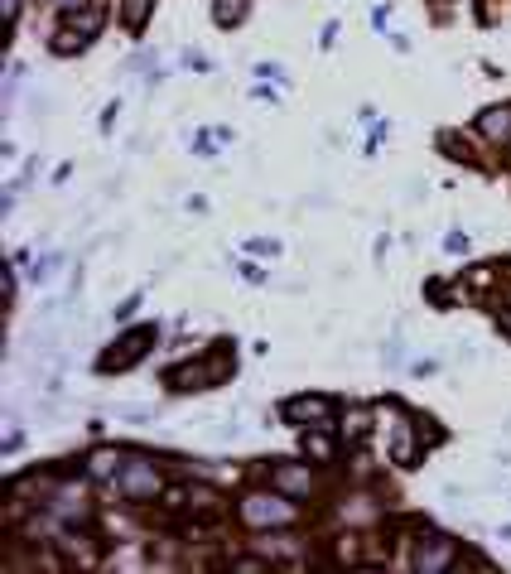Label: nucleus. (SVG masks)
<instances>
[{
	"mask_svg": "<svg viewBox=\"0 0 511 574\" xmlns=\"http://www.w3.org/2000/svg\"><path fill=\"white\" fill-rule=\"evenodd\" d=\"M454 565H458V541H454V536L430 531V536H420V541H415V570L439 574V570H454Z\"/></svg>",
	"mask_w": 511,
	"mask_h": 574,
	"instance_id": "7ed1b4c3",
	"label": "nucleus"
},
{
	"mask_svg": "<svg viewBox=\"0 0 511 574\" xmlns=\"http://www.w3.org/2000/svg\"><path fill=\"white\" fill-rule=\"evenodd\" d=\"M478 131H483L487 140H511V107H492V111H483Z\"/></svg>",
	"mask_w": 511,
	"mask_h": 574,
	"instance_id": "1a4fd4ad",
	"label": "nucleus"
},
{
	"mask_svg": "<svg viewBox=\"0 0 511 574\" xmlns=\"http://www.w3.org/2000/svg\"><path fill=\"white\" fill-rule=\"evenodd\" d=\"M150 343H155V328H135V333H126V338H116V343H111V353L102 357V372H126L131 362L145 357Z\"/></svg>",
	"mask_w": 511,
	"mask_h": 574,
	"instance_id": "39448f33",
	"label": "nucleus"
},
{
	"mask_svg": "<svg viewBox=\"0 0 511 574\" xmlns=\"http://www.w3.org/2000/svg\"><path fill=\"white\" fill-rule=\"evenodd\" d=\"M227 372H232V357H227V343H217L213 357H203V362H184V367H169L164 382L174 386V391H208V386H217Z\"/></svg>",
	"mask_w": 511,
	"mask_h": 574,
	"instance_id": "f257e3e1",
	"label": "nucleus"
},
{
	"mask_svg": "<svg viewBox=\"0 0 511 574\" xmlns=\"http://www.w3.org/2000/svg\"><path fill=\"white\" fill-rule=\"evenodd\" d=\"M121 468H126L121 449H92V454H87V473H92V478H121Z\"/></svg>",
	"mask_w": 511,
	"mask_h": 574,
	"instance_id": "6e6552de",
	"label": "nucleus"
},
{
	"mask_svg": "<svg viewBox=\"0 0 511 574\" xmlns=\"http://www.w3.org/2000/svg\"><path fill=\"white\" fill-rule=\"evenodd\" d=\"M68 25L78 29V34H97V29H102V10H97V5H87V10H73V15H68Z\"/></svg>",
	"mask_w": 511,
	"mask_h": 574,
	"instance_id": "f8f14e48",
	"label": "nucleus"
},
{
	"mask_svg": "<svg viewBox=\"0 0 511 574\" xmlns=\"http://www.w3.org/2000/svg\"><path fill=\"white\" fill-rule=\"evenodd\" d=\"M237 512H242V521L246 526H256V531H266V526H290V521L299 517L295 502H290L280 488L275 492H246Z\"/></svg>",
	"mask_w": 511,
	"mask_h": 574,
	"instance_id": "f03ea898",
	"label": "nucleus"
},
{
	"mask_svg": "<svg viewBox=\"0 0 511 574\" xmlns=\"http://www.w3.org/2000/svg\"><path fill=\"white\" fill-rule=\"evenodd\" d=\"M5 15L15 20V15H20V0H5Z\"/></svg>",
	"mask_w": 511,
	"mask_h": 574,
	"instance_id": "a211bd4d",
	"label": "nucleus"
},
{
	"mask_svg": "<svg viewBox=\"0 0 511 574\" xmlns=\"http://www.w3.org/2000/svg\"><path fill=\"white\" fill-rule=\"evenodd\" d=\"M63 10H78V5H97V0H58Z\"/></svg>",
	"mask_w": 511,
	"mask_h": 574,
	"instance_id": "f3484780",
	"label": "nucleus"
},
{
	"mask_svg": "<svg viewBox=\"0 0 511 574\" xmlns=\"http://www.w3.org/2000/svg\"><path fill=\"white\" fill-rule=\"evenodd\" d=\"M270 483H275L280 492L309 497V492H314V473H309V468H299V464H280L275 473H270Z\"/></svg>",
	"mask_w": 511,
	"mask_h": 574,
	"instance_id": "0eeeda50",
	"label": "nucleus"
},
{
	"mask_svg": "<svg viewBox=\"0 0 511 574\" xmlns=\"http://www.w3.org/2000/svg\"><path fill=\"white\" fill-rule=\"evenodd\" d=\"M497 328H502V333L511 338V309H497Z\"/></svg>",
	"mask_w": 511,
	"mask_h": 574,
	"instance_id": "dca6fc26",
	"label": "nucleus"
},
{
	"mask_svg": "<svg viewBox=\"0 0 511 574\" xmlns=\"http://www.w3.org/2000/svg\"><path fill=\"white\" fill-rule=\"evenodd\" d=\"M304 454H309L314 464H328V459H333V439L323 435V430H309V435H304Z\"/></svg>",
	"mask_w": 511,
	"mask_h": 574,
	"instance_id": "9d476101",
	"label": "nucleus"
},
{
	"mask_svg": "<svg viewBox=\"0 0 511 574\" xmlns=\"http://www.w3.org/2000/svg\"><path fill=\"white\" fill-rule=\"evenodd\" d=\"M242 15H246V0H217V10H213L217 25H237Z\"/></svg>",
	"mask_w": 511,
	"mask_h": 574,
	"instance_id": "ddd939ff",
	"label": "nucleus"
},
{
	"mask_svg": "<svg viewBox=\"0 0 511 574\" xmlns=\"http://www.w3.org/2000/svg\"><path fill=\"white\" fill-rule=\"evenodd\" d=\"M367 420H372L367 410H352V415H348V425H343V439H348V444H357V439L367 435Z\"/></svg>",
	"mask_w": 511,
	"mask_h": 574,
	"instance_id": "4468645a",
	"label": "nucleus"
},
{
	"mask_svg": "<svg viewBox=\"0 0 511 574\" xmlns=\"http://www.w3.org/2000/svg\"><path fill=\"white\" fill-rule=\"evenodd\" d=\"M280 415L290 420V425H309V430H328L333 425V401L328 396H290Z\"/></svg>",
	"mask_w": 511,
	"mask_h": 574,
	"instance_id": "20e7f679",
	"label": "nucleus"
},
{
	"mask_svg": "<svg viewBox=\"0 0 511 574\" xmlns=\"http://www.w3.org/2000/svg\"><path fill=\"white\" fill-rule=\"evenodd\" d=\"M82 49H87V34H78L73 25H63L54 34V54H82Z\"/></svg>",
	"mask_w": 511,
	"mask_h": 574,
	"instance_id": "9b49d317",
	"label": "nucleus"
},
{
	"mask_svg": "<svg viewBox=\"0 0 511 574\" xmlns=\"http://www.w3.org/2000/svg\"><path fill=\"white\" fill-rule=\"evenodd\" d=\"M150 5H155V0H126V10H121V15H126V25H131V29H140V25H145V15H150Z\"/></svg>",
	"mask_w": 511,
	"mask_h": 574,
	"instance_id": "2eb2a0df",
	"label": "nucleus"
},
{
	"mask_svg": "<svg viewBox=\"0 0 511 574\" xmlns=\"http://www.w3.org/2000/svg\"><path fill=\"white\" fill-rule=\"evenodd\" d=\"M116 483H121L126 497H155V492H160V468L150 464L145 454H135V459H126V468H121Z\"/></svg>",
	"mask_w": 511,
	"mask_h": 574,
	"instance_id": "423d86ee",
	"label": "nucleus"
}]
</instances>
